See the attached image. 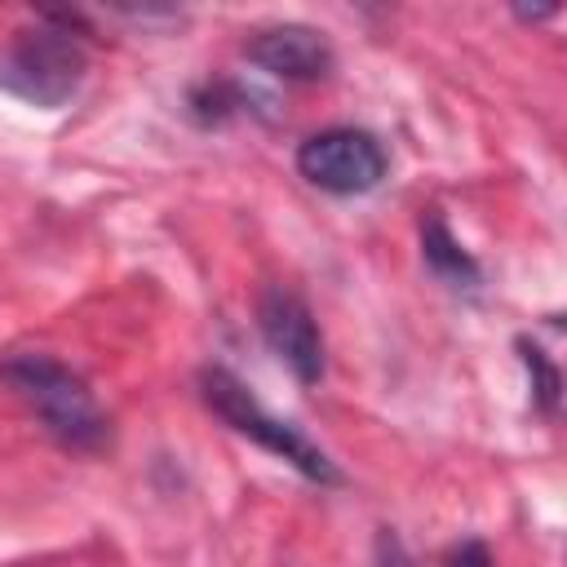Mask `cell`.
Masks as SVG:
<instances>
[{"instance_id":"cell-1","label":"cell","mask_w":567,"mask_h":567,"mask_svg":"<svg viewBox=\"0 0 567 567\" xmlns=\"http://www.w3.org/2000/svg\"><path fill=\"white\" fill-rule=\"evenodd\" d=\"M4 385L40 416V425L71 452H93L106 443V416L80 372L58 363L53 354L22 350L0 363Z\"/></svg>"},{"instance_id":"cell-2","label":"cell","mask_w":567,"mask_h":567,"mask_svg":"<svg viewBox=\"0 0 567 567\" xmlns=\"http://www.w3.org/2000/svg\"><path fill=\"white\" fill-rule=\"evenodd\" d=\"M89 75V53L80 35H71L66 18H40L35 27L13 31L0 49V89L27 106L62 111L75 102Z\"/></svg>"},{"instance_id":"cell-3","label":"cell","mask_w":567,"mask_h":567,"mask_svg":"<svg viewBox=\"0 0 567 567\" xmlns=\"http://www.w3.org/2000/svg\"><path fill=\"white\" fill-rule=\"evenodd\" d=\"M199 399H204L208 412L221 416L235 434L252 439L261 452H270V456H279L284 465H292L301 478H310V483H319V487H337V483H341V470L332 465V456H328L319 443H310L292 421H279L275 412H266L261 399H257L230 368H217V363L204 368V372H199Z\"/></svg>"},{"instance_id":"cell-4","label":"cell","mask_w":567,"mask_h":567,"mask_svg":"<svg viewBox=\"0 0 567 567\" xmlns=\"http://www.w3.org/2000/svg\"><path fill=\"white\" fill-rule=\"evenodd\" d=\"M297 173L328 195H368L385 182L390 155H385L377 133L354 128V124H337V128L310 133L297 146Z\"/></svg>"},{"instance_id":"cell-5","label":"cell","mask_w":567,"mask_h":567,"mask_svg":"<svg viewBox=\"0 0 567 567\" xmlns=\"http://www.w3.org/2000/svg\"><path fill=\"white\" fill-rule=\"evenodd\" d=\"M257 328H261L266 346L275 350V359L301 385H315L323 377V332H319L310 306L292 288L275 284L257 297Z\"/></svg>"},{"instance_id":"cell-6","label":"cell","mask_w":567,"mask_h":567,"mask_svg":"<svg viewBox=\"0 0 567 567\" xmlns=\"http://www.w3.org/2000/svg\"><path fill=\"white\" fill-rule=\"evenodd\" d=\"M248 62L275 80H323L337 62L332 44L323 40V31L306 27V22H275V27H261L252 31V40L244 44Z\"/></svg>"},{"instance_id":"cell-7","label":"cell","mask_w":567,"mask_h":567,"mask_svg":"<svg viewBox=\"0 0 567 567\" xmlns=\"http://www.w3.org/2000/svg\"><path fill=\"white\" fill-rule=\"evenodd\" d=\"M421 252H425V266L434 275H443L447 284L456 288H474L478 284V261L465 252V244L447 230L443 217H425L421 221Z\"/></svg>"},{"instance_id":"cell-8","label":"cell","mask_w":567,"mask_h":567,"mask_svg":"<svg viewBox=\"0 0 567 567\" xmlns=\"http://www.w3.org/2000/svg\"><path fill=\"white\" fill-rule=\"evenodd\" d=\"M518 350H523V363H527V377H532V390H536L540 408L554 412V403H558V372H554V363L532 341H518Z\"/></svg>"},{"instance_id":"cell-9","label":"cell","mask_w":567,"mask_h":567,"mask_svg":"<svg viewBox=\"0 0 567 567\" xmlns=\"http://www.w3.org/2000/svg\"><path fill=\"white\" fill-rule=\"evenodd\" d=\"M447 567H492V554L483 540H461L452 554H447Z\"/></svg>"},{"instance_id":"cell-10","label":"cell","mask_w":567,"mask_h":567,"mask_svg":"<svg viewBox=\"0 0 567 567\" xmlns=\"http://www.w3.org/2000/svg\"><path fill=\"white\" fill-rule=\"evenodd\" d=\"M549 13H554V9H518V18H527V22H532V18H549Z\"/></svg>"}]
</instances>
